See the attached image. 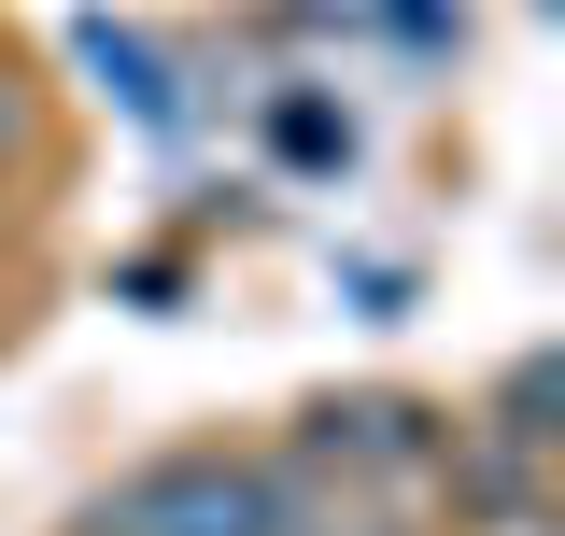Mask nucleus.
Instances as JSON below:
<instances>
[{"label":"nucleus","mask_w":565,"mask_h":536,"mask_svg":"<svg viewBox=\"0 0 565 536\" xmlns=\"http://www.w3.org/2000/svg\"><path fill=\"white\" fill-rule=\"evenodd\" d=\"M99 536H311V508L255 452H170V467H141L99 508Z\"/></svg>","instance_id":"f257e3e1"},{"label":"nucleus","mask_w":565,"mask_h":536,"mask_svg":"<svg viewBox=\"0 0 565 536\" xmlns=\"http://www.w3.org/2000/svg\"><path fill=\"white\" fill-rule=\"evenodd\" d=\"M14 141H29V99H14V71H0V170H14Z\"/></svg>","instance_id":"f03ea898"}]
</instances>
